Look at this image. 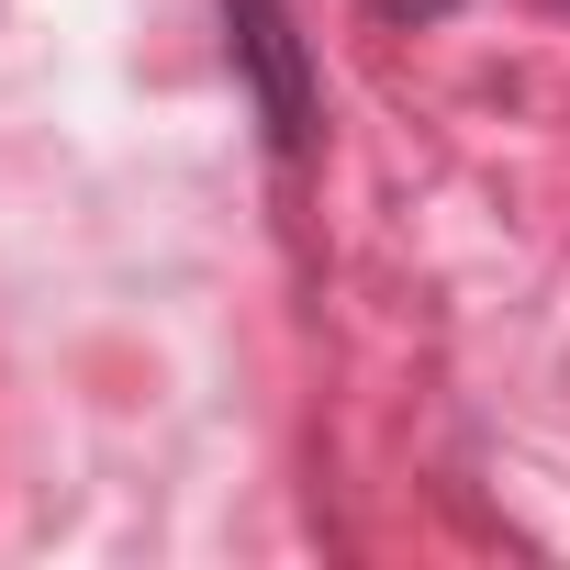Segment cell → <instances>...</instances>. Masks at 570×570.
Masks as SVG:
<instances>
[{"label":"cell","mask_w":570,"mask_h":570,"mask_svg":"<svg viewBox=\"0 0 570 570\" xmlns=\"http://www.w3.org/2000/svg\"><path fill=\"white\" fill-rule=\"evenodd\" d=\"M235 46H246V68H257V90H268V124H279V146H303L314 101H303V57H292V23H279L268 0H235Z\"/></svg>","instance_id":"6da1fadb"},{"label":"cell","mask_w":570,"mask_h":570,"mask_svg":"<svg viewBox=\"0 0 570 570\" xmlns=\"http://www.w3.org/2000/svg\"><path fill=\"white\" fill-rule=\"evenodd\" d=\"M370 12H392V23H436V12H459V0H370Z\"/></svg>","instance_id":"7a4b0ae2"}]
</instances>
